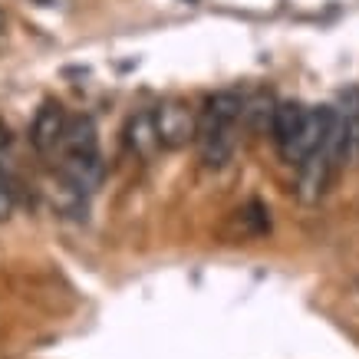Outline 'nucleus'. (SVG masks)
Here are the masks:
<instances>
[{"label": "nucleus", "mask_w": 359, "mask_h": 359, "mask_svg": "<svg viewBox=\"0 0 359 359\" xmlns=\"http://www.w3.org/2000/svg\"><path fill=\"white\" fill-rule=\"evenodd\" d=\"M244 109H248V99L241 96V93H231V89L205 99V106L198 112L195 145L208 168H224L234 158Z\"/></svg>", "instance_id": "obj_1"}, {"label": "nucleus", "mask_w": 359, "mask_h": 359, "mask_svg": "<svg viewBox=\"0 0 359 359\" xmlns=\"http://www.w3.org/2000/svg\"><path fill=\"white\" fill-rule=\"evenodd\" d=\"M327 116H330V106H316V109H310V106L294 102V99L273 102L271 139H273V145H277V152H280L290 165H300L306 155L323 142Z\"/></svg>", "instance_id": "obj_2"}, {"label": "nucleus", "mask_w": 359, "mask_h": 359, "mask_svg": "<svg viewBox=\"0 0 359 359\" xmlns=\"http://www.w3.org/2000/svg\"><path fill=\"white\" fill-rule=\"evenodd\" d=\"M60 178L66 185L86 198L102 182V152H99L96 122L89 116H73L66 122V132L60 139Z\"/></svg>", "instance_id": "obj_3"}, {"label": "nucleus", "mask_w": 359, "mask_h": 359, "mask_svg": "<svg viewBox=\"0 0 359 359\" xmlns=\"http://www.w3.org/2000/svg\"><path fill=\"white\" fill-rule=\"evenodd\" d=\"M155 132H158V145L162 149H182L188 142H195L198 132V112L182 102V99H165L162 106L152 109Z\"/></svg>", "instance_id": "obj_4"}, {"label": "nucleus", "mask_w": 359, "mask_h": 359, "mask_svg": "<svg viewBox=\"0 0 359 359\" xmlns=\"http://www.w3.org/2000/svg\"><path fill=\"white\" fill-rule=\"evenodd\" d=\"M333 172H337V162L323 149H313L304 162L297 165V198L306 201V205L320 201L330 185V178H333Z\"/></svg>", "instance_id": "obj_5"}, {"label": "nucleus", "mask_w": 359, "mask_h": 359, "mask_svg": "<svg viewBox=\"0 0 359 359\" xmlns=\"http://www.w3.org/2000/svg\"><path fill=\"white\" fill-rule=\"evenodd\" d=\"M66 122H69V116H66L63 102L46 99L43 106L36 109L33 122H30V142H33V149H36L40 155H53L56 149H60V139H63V132H66Z\"/></svg>", "instance_id": "obj_6"}, {"label": "nucleus", "mask_w": 359, "mask_h": 359, "mask_svg": "<svg viewBox=\"0 0 359 359\" xmlns=\"http://www.w3.org/2000/svg\"><path fill=\"white\" fill-rule=\"evenodd\" d=\"M126 145L129 152H135L139 158H152L162 145H158V132H155V116L152 109L132 112L126 122Z\"/></svg>", "instance_id": "obj_7"}, {"label": "nucleus", "mask_w": 359, "mask_h": 359, "mask_svg": "<svg viewBox=\"0 0 359 359\" xmlns=\"http://www.w3.org/2000/svg\"><path fill=\"white\" fill-rule=\"evenodd\" d=\"M337 112L346 122V135H349V155L359 158V86L343 89L339 93V106Z\"/></svg>", "instance_id": "obj_8"}, {"label": "nucleus", "mask_w": 359, "mask_h": 359, "mask_svg": "<svg viewBox=\"0 0 359 359\" xmlns=\"http://www.w3.org/2000/svg\"><path fill=\"white\" fill-rule=\"evenodd\" d=\"M11 211H13V188L7 185V178L0 175V221L7 218Z\"/></svg>", "instance_id": "obj_9"}, {"label": "nucleus", "mask_w": 359, "mask_h": 359, "mask_svg": "<svg viewBox=\"0 0 359 359\" xmlns=\"http://www.w3.org/2000/svg\"><path fill=\"white\" fill-rule=\"evenodd\" d=\"M30 4H36V7H56L60 0H30Z\"/></svg>", "instance_id": "obj_10"}, {"label": "nucleus", "mask_w": 359, "mask_h": 359, "mask_svg": "<svg viewBox=\"0 0 359 359\" xmlns=\"http://www.w3.org/2000/svg\"><path fill=\"white\" fill-rule=\"evenodd\" d=\"M0 23H4V13H0Z\"/></svg>", "instance_id": "obj_11"}]
</instances>
